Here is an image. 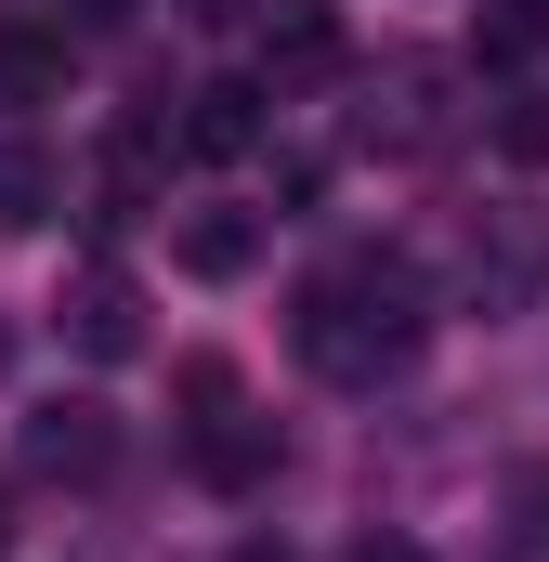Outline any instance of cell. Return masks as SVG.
Masks as SVG:
<instances>
[{
	"label": "cell",
	"mask_w": 549,
	"mask_h": 562,
	"mask_svg": "<svg viewBox=\"0 0 549 562\" xmlns=\"http://www.w3.org/2000/svg\"><path fill=\"white\" fill-rule=\"evenodd\" d=\"M418 340H432V276L406 249H354V262L301 276V301H288V353L340 393H380L393 367H418Z\"/></svg>",
	"instance_id": "obj_1"
},
{
	"label": "cell",
	"mask_w": 549,
	"mask_h": 562,
	"mask_svg": "<svg viewBox=\"0 0 549 562\" xmlns=\"http://www.w3.org/2000/svg\"><path fill=\"white\" fill-rule=\"evenodd\" d=\"M458 288H471V314H537V301H549V210H537V196H497V210H471Z\"/></svg>",
	"instance_id": "obj_2"
},
{
	"label": "cell",
	"mask_w": 549,
	"mask_h": 562,
	"mask_svg": "<svg viewBox=\"0 0 549 562\" xmlns=\"http://www.w3.org/2000/svg\"><path fill=\"white\" fill-rule=\"evenodd\" d=\"M183 393H197V419H183V458H197V484H223V497H249V484H274V419L262 406H236V380L223 367H183Z\"/></svg>",
	"instance_id": "obj_3"
},
{
	"label": "cell",
	"mask_w": 549,
	"mask_h": 562,
	"mask_svg": "<svg viewBox=\"0 0 549 562\" xmlns=\"http://www.w3.org/2000/svg\"><path fill=\"white\" fill-rule=\"evenodd\" d=\"M53 327H66V353H79V367H132V353H144V301H132V276H119V262L66 276Z\"/></svg>",
	"instance_id": "obj_4"
},
{
	"label": "cell",
	"mask_w": 549,
	"mask_h": 562,
	"mask_svg": "<svg viewBox=\"0 0 549 562\" xmlns=\"http://www.w3.org/2000/svg\"><path fill=\"white\" fill-rule=\"evenodd\" d=\"M354 66V26H340V0H262V79L274 92H301V79H340Z\"/></svg>",
	"instance_id": "obj_5"
},
{
	"label": "cell",
	"mask_w": 549,
	"mask_h": 562,
	"mask_svg": "<svg viewBox=\"0 0 549 562\" xmlns=\"http://www.w3.org/2000/svg\"><path fill=\"white\" fill-rule=\"evenodd\" d=\"M13 458H26L40 484H92V471L119 458V419H105V406H40V419H26V445H13Z\"/></svg>",
	"instance_id": "obj_6"
},
{
	"label": "cell",
	"mask_w": 549,
	"mask_h": 562,
	"mask_svg": "<svg viewBox=\"0 0 549 562\" xmlns=\"http://www.w3.org/2000/svg\"><path fill=\"white\" fill-rule=\"evenodd\" d=\"M262 105H274V79H210V92H183V157L236 170V157L262 144Z\"/></svg>",
	"instance_id": "obj_7"
},
{
	"label": "cell",
	"mask_w": 549,
	"mask_h": 562,
	"mask_svg": "<svg viewBox=\"0 0 549 562\" xmlns=\"http://www.w3.org/2000/svg\"><path fill=\"white\" fill-rule=\"evenodd\" d=\"M53 210H66V157L26 144V132H0V236H40Z\"/></svg>",
	"instance_id": "obj_8"
},
{
	"label": "cell",
	"mask_w": 549,
	"mask_h": 562,
	"mask_svg": "<svg viewBox=\"0 0 549 562\" xmlns=\"http://www.w3.org/2000/svg\"><path fill=\"white\" fill-rule=\"evenodd\" d=\"M170 262H183L197 288H236L249 262H262V210H197V223L170 236Z\"/></svg>",
	"instance_id": "obj_9"
},
{
	"label": "cell",
	"mask_w": 549,
	"mask_h": 562,
	"mask_svg": "<svg viewBox=\"0 0 549 562\" xmlns=\"http://www.w3.org/2000/svg\"><path fill=\"white\" fill-rule=\"evenodd\" d=\"M0 105H13V119H26V105H66V40L26 26V13H0Z\"/></svg>",
	"instance_id": "obj_10"
},
{
	"label": "cell",
	"mask_w": 549,
	"mask_h": 562,
	"mask_svg": "<svg viewBox=\"0 0 549 562\" xmlns=\"http://www.w3.org/2000/svg\"><path fill=\"white\" fill-rule=\"evenodd\" d=\"M537 40H549V0H497V13L471 26V53H484V66H524Z\"/></svg>",
	"instance_id": "obj_11"
},
{
	"label": "cell",
	"mask_w": 549,
	"mask_h": 562,
	"mask_svg": "<svg viewBox=\"0 0 549 562\" xmlns=\"http://www.w3.org/2000/svg\"><path fill=\"white\" fill-rule=\"evenodd\" d=\"M497 144H511V157H549V92H524V105L497 119Z\"/></svg>",
	"instance_id": "obj_12"
},
{
	"label": "cell",
	"mask_w": 549,
	"mask_h": 562,
	"mask_svg": "<svg viewBox=\"0 0 549 562\" xmlns=\"http://www.w3.org/2000/svg\"><path fill=\"white\" fill-rule=\"evenodd\" d=\"M340 562H432V550H406V537H354Z\"/></svg>",
	"instance_id": "obj_13"
},
{
	"label": "cell",
	"mask_w": 549,
	"mask_h": 562,
	"mask_svg": "<svg viewBox=\"0 0 549 562\" xmlns=\"http://www.w3.org/2000/svg\"><path fill=\"white\" fill-rule=\"evenodd\" d=\"M183 13H197V26H236V13H262V0H183Z\"/></svg>",
	"instance_id": "obj_14"
},
{
	"label": "cell",
	"mask_w": 549,
	"mask_h": 562,
	"mask_svg": "<svg viewBox=\"0 0 549 562\" xmlns=\"http://www.w3.org/2000/svg\"><path fill=\"white\" fill-rule=\"evenodd\" d=\"M132 13H144V0H79V26H132Z\"/></svg>",
	"instance_id": "obj_15"
},
{
	"label": "cell",
	"mask_w": 549,
	"mask_h": 562,
	"mask_svg": "<svg viewBox=\"0 0 549 562\" xmlns=\"http://www.w3.org/2000/svg\"><path fill=\"white\" fill-rule=\"evenodd\" d=\"M236 562H288V550H236Z\"/></svg>",
	"instance_id": "obj_16"
},
{
	"label": "cell",
	"mask_w": 549,
	"mask_h": 562,
	"mask_svg": "<svg viewBox=\"0 0 549 562\" xmlns=\"http://www.w3.org/2000/svg\"><path fill=\"white\" fill-rule=\"evenodd\" d=\"M0 537H13V497H0Z\"/></svg>",
	"instance_id": "obj_17"
}]
</instances>
